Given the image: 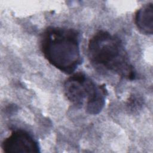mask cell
Masks as SVG:
<instances>
[{
  "label": "cell",
  "mask_w": 153,
  "mask_h": 153,
  "mask_svg": "<svg viewBox=\"0 0 153 153\" xmlns=\"http://www.w3.org/2000/svg\"><path fill=\"white\" fill-rule=\"evenodd\" d=\"M5 153H38L40 152L38 142L27 131L16 130L2 143Z\"/></svg>",
  "instance_id": "obj_4"
},
{
  "label": "cell",
  "mask_w": 153,
  "mask_h": 153,
  "mask_svg": "<svg viewBox=\"0 0 153 153\" xmlns=\"http://www.w3.org/2000/svg\"><path fill=\"white\" fill-rule=\"evenodd\" d=\"M88 55L90 62L96 66L130 80L136 78V71L121 40L108 31L100 30L91 36Z\"/></svg>",
  "instance_id": "obj_2"
},
{
  "label": "cell",
  "mask_w": 153,
  "mask_h": 153,
  "mask_svg": "<svg viewBox=\"0 0 153 153\" xmlns=\"http://www.w3.org/2000/svg\"><path fill=\"white\" fill-rule=\"evenodd\" d=\"M79 32L72 28L50 26L41 36V50L45 59L61 72L72 74L82 63Z\"/></svg>",
  "instance_id": "obj_1"
},
{
  "label": "cell",
  "mask_w": 153,
  "mask_h": 153,
  "mask_svg": "<svg viewBox=\"0 0 153 153\" xmlns=\"http://www.w3.org/2000/svg\"><path fill=\"white\" fill-rule=\"evenodd\" d=\"M134 23L142 34L151 35L153 33V4H146L135 13Z\"/></svg>",
  "instance_id": "obj_5"
},
{
  "label": "cell",
  "mask_w": 153,
  "mask_h": 153,
  "mask_svg": "<svg viewBox=\"0 0 153 153\" xmlns=\"http://www.w3.org/2000/svg\"><path fill=\"white\" fill-rule=\"evenodd\" d=\"M67 99L77 107L84 106L86 112L98 114L103 108L108 91L105 85H97L85 74L78 72L69 77L64 83Z\"/></svg>",
  "instance_id": "obj_3"
}]
</instances>
